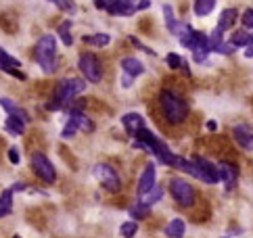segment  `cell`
Segmentation results:
<instances>
[{
    "label": "cell",
    "instance_id": "obj_5",
    "mask_svg": "<svg viewBox=\"0 0 253 238\" xmlns=\"http://www.w3.org/2000/svg\"><path fill=\"white\" fill-rule=\"evenodd\" d=\"M78 65L90 84H98V81L103 79V65H101V61H98V57H94L92 52H84L82 57H80Z\"/></svg>",
    "mask_w": 253,
    "mask_h": 238
},
{
    "label": "cell",
    "instance_id": "obj_43",
    "mask_svg": "<svg viewBox=\"0 0 253 238\" xmlns=\"http://www.w3.org/2000/svg\"><path fill=\"white\" fill-rule=\"evenodd\" d=\"M215 127H218L215 121H207V130H215Z\"/></svg>",
    "mask_w": 253,
    "mask_h": 238
},
{
    "label": "cell",
    "instance_id": "obj_27",
    "mask_svg": "<svg viewBox=\"0 0 253 238\" xmlns=\"http://www.w3.org/2000/svg\"><path fill=\"white\" fill-rule=\"evenodd\" d=\"M84 42L86 44H92V46L103 48L111 42V36L109 34H94V36H84Z\"/></svg>",
    "mask_w": 253,
    "mask_h": 238
},
{
    "label": "cell",
    "instance_id": "obj_32",
    "mask_svg": "<svg viewBox=\"0 0 253 238\" xmlns=\"http://www.w3.org/2000/svg\"><path fill=\"white\" fill-rule=\"evenodd\" d=\"M136 232H138L136 222H126V224H122V228H120V236H122V238H132Z\"/></svg>",
    "mask_w": 253,
    "mask_h": 238
},
{
    "label": "cell",
    "instance_id": "obj_8",
    "mask_svg": "<svg viewBox=\"0 0 253 238\" xmlns=\"http://www.w3.org/2000/svg\"><path fill=\"white\" fill-rule=\"evenodd\" d=\"M32 169L40 180H44L46 184H52L57 180V169L48 161V157L44 153H34L32 155Z\"/></svg>",
    "mask_w": 253,
    "mask_h": 238
},
{
    "label": "cell",
    "instance_id": "obj_11",
    "mask_svg": "<svg viewBox=\"0 0 253 238\" xmlns=\"http://www.w3.org/2000/svg\"><path fill=\"white\" fill-rule=\"evenodd\" d=\"M155 178H157L155 163H147L142 173H140V180H138V197H144L153 186H155Z\"/></svg>",
    "mask_w": 253,
    "mask_h": 238
},
{
    "label": "cell",
    "instance_id": "obj_15",
    "mask_svg": "<svg viewBox=\"0 0 253 238\" xmlns=\"http://www.w3.org/2000/svg\"><path fill=\"white\" fill-rule=\"evenodd\" d=\"M232 136H234V140L239 142L241 149L253 151V132H251V127H247V125H237V127L232 130Z\"/></svg>",
    "mask_w": 253,
    "mask_h": 238
},
{
    "label": "cell",
    "instance_id": "obj_4",
    "mask_svg": "<svg viewBox=\"0 0 253 238\" xmlns=\"http://www.w3.org/2000/svg\"><path fill=\"white\" fill-rule=\"evenodd\" d=\"M159 100H161V111H164L169 123H182L188 117V103L182 96L169 92V90H164L159 94Z\"/></svg>",
    "mask_w": 253,
    "mask_h": 238
},
{
    "label": "cell",
    "instance_id": "obj_3",
    "mask_svg": "<svg viewBox=\"0 0 253 238\" xmlns=\"http://www.w3.org/2000/svg\"><path fill=\"white\" fill-rule=\"evenodd\" d=\"M34 59H36V63H38L44 73H52L57 69L59 57H57V40H55V36L44 34L42 38L36 42Z\"/></svg>",
    "mask_w": 253,
    "mask_h": 238
},
{
    "label": "cell",
    "instance_id": "obj_22",
    "mask_svg": "<svg viewBox=\"0 0 253 238\" xmlns=\"http://www.w3.org/2000/svg\"><path fill=\"white\" fill-rule=\"evenodd\" d=\"M178 40L182 46L186 48H191V44H193V38H195V30L188 23H178Z\"/></svg>",
    "mask_w": 253,
    "mask_h": 238
},
{
    "label": "cell",
    "instance_id": "obj_40",
    "mask_svg": "<svg viewBox=\"0 0 253 238\" xmlns=\"http://www.w3.org/2000/svg\"><path fill=\"white\" fill-rule=\"evenodd\" d=\"M245 57L247 59H251L253 57V36H251V40H249V44L245 46Z\"/></svg>",
    "mask_w": 253,
    "mask_h": 238
},
{
    "label": "cell",
    "instance_id": "obj_20",
    "mask_svg": "<svg viewBox=\"0 0 253 238\" xmlns=\"http://www.w3.org/2000/svg\"><path fill=\"white\" fill-rule=\"evenodd\" d=\"M184 232H186V224H184V219H180V217H174L166 226V236L168 238H182Z\"/></svg>",
    "mask_w": 253,
    "mask_h": 238
},
{
    "label": "cell",
    "instance_id": "obj_10",
    "mask_svg": "<svg viewBox=\"0 0 253 238\" xmlns=\"http://www.w3.org/2000/svg\"><path fill=\"white\" fill-rule=\"evenodd\" d=\"M195 163L199 167V180L207 182V184H215V182H220V169H218V165H213L211 161H207L203 157H197Z\"/></svg>",
    "mask_w": 253,
    "mask_h": 238
},
{
    "label": "cell",
    "instance_id": "obj_35",
    "mask_svg": "<svg viewBox=\"0 0 253 238\" xmlns=\"http://www.w3.org/2000/svg\"><path fill=\"white\" fill-rule=\"evenodd\" d=\"M74 136H78V130H76V125L74 123H65V127H63V132H61V138H65V140H71Z\"/></svg>",
    "mask_w": 253,
    "mask_h": 238
},
{
    "label": "cell",
    "instance_id": "obj_9",
    "mask_svg": "<svg viewBox=\"0 0 253 238\" xmlns=\"http://www.w3.org/2000/svg\"><path fill=\"white\" fill-rule=\"evenodd\" d=\"M191 50H193V59H195V63H205L207 54L211 52V48H210V38H207L203 32H195V38H193V44H191Z\"/></svg>",
    "mask_w": 253,
    "mask_h": 238
},
{
    "label": "cell",
    "instance_id": "obj_36",
    "mask_svg": "<svg viewBox=\"0 0 253 238\" xmlns=\"http://www.w3.org/2000/svg\"><path fill=\"white\" fill-rule=\"evenodd\" d=\"M168 65H169L171 69H178V67H182V65H184V61L180 59V54L169 52V54H168Z\"/></svg>",
    "mask_w": 253,
    "mask_h": 238
},
{
    "label": "cell",
    "instance_id": "obj_42",
    "mask_svg": "<svg viewBox=\"0 0 253 238\" xmlns=\"http://www.w3.org/2000/svg\"><path fill=\"white\" fill-rule=\"evenodd\" d=\"M149 6H151V0H138V11H144Z\"/></svg>",
    "mask_w": 253,
    "mask_h": 238
},
{
    "label": "cell",
    "instance_id": "obj_16",
    "mask_svg": "<svg viewBox=\"0 0 253 238\" xmlns=\"http://www.w3.org/2000/svg\"><path fill=\"white\" fill-rule=\"evenodd\" d=\"M122 123H124V127H126V132L128 134H132V136H136L142 127H144V119H142V115H138V113H126L124 117H122Z\"/></svg>",
    "mask_w": 253,
    "mask_h": 238
},
{
    "label": "cell",
    "instance_id": "obj_44",
    "mask_svg": "<svg viewBox=\"0 0 253 238\" xmlns=\"http://www.w3.org/2000/svg\"><path fill=\"white\" fill-rule=\"evenodd\" d=\"M13 238H21V236H13Z\"/></svg>",
    "mask_w": 253,
    "mask_h": 238
},
{
    "label": "cell",
    "instance_id": "obj_29",
    "mask_svg": "<svg viewBox=\"0 0 253 238\" xmlns=\"http://www.w3.org/2000/svg\"><path fill=\"white\" fill-rule=\"evenodd\" d=\"M164 17H166V27L169 30V34H178V23H176V17H174V11H171V6L166 4L164 6Z\"/></svg>",
    "mask_w": 253,
    "mask_h": 238
},
{
    "label": "cell",
    "instance_id": "obj_45",
    "mask_svg": "<svg viewBox=\"0 0 253 238\" xmlns=\"http://www.w3.org/2000/svg\"><path fill=\"white\" fill-rule=\"evenodd\" d=\"M222 238H226V236H222Z\"/></svg>",
    "mask_w": 253,
    "mask_h": 238
},
{
    "label": "cell",
    "instance_id": "obj_2",
    "mask_svg": "<svg viewBox=\"0 0 253 238\" xmlns=\"http://www.w3.org/2000/svg\"><path fill=\"white\" fill-rule=\"evenodd\" d=\"M134 138L138 140L136 146H140V149L153 153L161 163H164V165H176V159L178 157H174V153L168 149V144L164 140H159L155 134L147 130V127H142V130L136 136H134Z\"/></svg>",
    "mask_w": 253,
    "mask_h": 238
},
{
    "label": "cell",
    "instance_id": "obj_41",
    "mask_svg": "<svg viewBox=\"0 0 253 238\" xmlns=\"http://www.w3.org/2000/svg\"><path fill=\"white\" fill-rule=\"evenodd\" d=\"M122 86H124V88H130V86H132V76H128V73H124V78H122Z\"/></svg>",
    "mask_w": 253,
    "mask_h": 238
},
{
    "label": "cell",
    "instance_id": "obj_31",
    "mask_svg": "<svg viewBox=\"0 0 253 238\" xmlns=\"http://www.w3.org/2000/svg\"><path fill=\"white\" fill-rule=\"evenodd\" d=\"M222 34H224V32H220L218 27H215V30L211 32V36H207V38H210V48H211V52H218V50H220V46L224 44Z\"/></svg>",
    "mask_w": 253,
    "mask_h": 238
},
{
    "label": "cell",
    "instance_id": "obj_38",
    "mask_svg": "<svg viewBox=\"0 0 253 238\" xmlns=\"http://www.w3.org/2000/svg\"><path fill=\"white\" fill-rule=\"evenodd\" d=\"M234 48H237L234 44H226V42H224L218 52H220V54H232V52H234Z\"/></svg>",
    "mask_w": 253,
    "mask_h": 238
},
{
    "label": "cell",
    "instance_id": "obj_28",
    "mask_svg": "<svg viewBox=\"0 0 253 238\" xmlns=\"http://www.w3.org/2000/svg\"><path fill=\"white\" fill-rule=\"evenodd\" d=\"M232 42L230 44H234L237 48H245L247 44H249V40H251V34L247 32V30H239V32H234L232 34V38H230Z\"/></svg>",
    "mask_w": 253,
    "mask_h": 238
},
{
    "label": "cell",
    "instance_id": "obj_23",
    "mask_svg": "<svg viewBox=\"0 0 253 238\" xmlns=\"http://www.w3.org/2000/svg\"><path fill=\"white\" fill-rule=\"evenodd\" d=\"M13 188H8L2 190V195H0V217H6L13 211Z\"/></svg>",
    "mask_w": 253,
    "mask_h": 238
},
{
    "label": "cell",
    "instance_id": "obj_1",
    "mask_svg": "<svg viewBox=\"0 0 253 238\" xmlns=\"http://www.w3.org/2000/svg\"><path fill=\"white\" fill-rule=\"evenodd\" d=\"M86 90V81L78 79V78H67L61 79L57 88H55V96L50 98L48 109L50 111H57V109H67L69 103H74L78 94H82Z\"/></svg>",
    "mask_w": 253,
    "mask_h": 238
},
{
    "label": "cell",
    "instance_id": "obj_39",
    "mask_svg": "<svg viewBox=\"0 0 253 238\" xmlns=\"http://www.w3.org/2000/svg\"><path fill=\"white\" fill-rule=\"evenodd\" d=\"M8 161L17 165V163H19V151H17V149H11V151H8Z\"/></svg>",
    "mask_w": 253,
    "mask_h": 238
},
{
    "label": "cell",
    "instance_id": "obj_7",
    "mask_svg": "<svg viewBox=\"0 0 253 238\" xmlns=\"http://www.w3.org/2000/svg\"><path fill=\"white\" fill-rule=\"evenodd\" d=\"M94 178L98 180V184L109 192H120L122 188V180L117 176V171L111 165H107V163H98L94 167Z\"/></svg>",
    "mask_w": 253,
    "mask_h": 238
},
{
    "label": "cell",
    "instance_id": "obj_37",
    "mask_svg": "<svg viewBox=\"0 0 253 238\" xmlns=\"http://www.w3.org/2000/svg\"><path fill=\"white\" fill-rule=\"evenodd\" d=\"M243 25H245V30H253V8H247L245 13H243Z\"/></svg>",
    "mask_w": 253,
    "mask_h": 238
},
{
    "label": "cell",
    "instance_id": "obj_21",
    "mask_svg": "<svg viewBox=\"0 0 253 238\" xmlns=\"http://www.w3.org/2000/svg\"><path fill=\"white\" fill-rule=\"evenodd\" d=\"M237 17H239L237 8H226V11H222L220 19H218V30L220 32H228L230 27L234 25V21H237Z\"/></svg>",
    "mask_w": 253,
    "mask_h": 238
},
{
    "label": "cell",
    "instance_id": "obj_14",
    "mask_svg": "<svg viewBox=\"0 0 253 238\" xmlns=\"http://www.w3.org/2000/svg\"><path fill=\"white\" fill-rule=\"evenodd\" d=\"M220 169V180L226 184V190H232L234 186H237V178H239V169L234 163H228V161H224L218 165Z\"/></svg>",
    "mask_w": 253,
    "mask_h": 238
},
{
    "label": "cell",
    "instance_id": "obj_18",
    "mask_svg": "<svg viewBox=\"0 0 253 238\" xmlns=\"http://www.w3.org/2000/svg\"><path fill=\"white\" fill-rule=\"evenodd\" d=\"M136 8H138V0H120V2H115L107 13H111V15H132Z\"/></svg>",
    "mask_w": 253,
    "mask_h": 238
},
{
    "label": "cell",
    "instance_id": "obj_19",
    "mask_svg": "<svg viewBox=\"0 0 253 238\" xmlns=\"http://www.w3.org/2000/svg\"><path fill=\"white\" fill-rule=\"evenodd\" d=\"M122 69H124V73H128V76H132V78L142 76V73H144V65L138 59H134V57L122 59Z\"/></svg>",
    "mask_w": 253,
    "mask_h": 238
},
{
    "label": "cell",
    "instance_id": "obj_13",
    "mask_svg": "<svg viewBox=\"0 0 253 238\" xmlns=\"http://www.w3.org/2000/svg\"><path fill=\"white\" fill-rule=\"evenodd\" d=\"M67 121H69V123H74L78 132H84V134H92V132H94L92 119L86 117L82 111H80V109H74V111L69 113V119H67Z\"/></svg>",
    "mask_w": 253,
    "mask_h": 238
},
{
    "label": "cell",
    "instance_id": "obj_6",
    "mask_svg": "<svg viewBox=\"0 0 253 238\" xmlns=\"http://www.w3.org/2000/svg\"><path fill=\"white\" fill-rule=\"evenodd\" d=\"M169 192H171V197H174V200L178 205H182V207L195 205V188L188 184L186 180L174 178L169 182Z\"/></svg>",
    "mask_w": 253,
    "mask_h": 238
},
{
    "label": "cell",
    "instance_id": "obj_26",
    "mask_svg": "<svg viewBox=\"0 0 253 238\" xmlns=\"http://www.w3.org/2000/svg\"><path fill=\"white\" fill-rule=\"evenodd\" d=\"M4 127H6V132H11L13 136H21V134H23V127H25V121H21L19 117L8 115V117H6Z\"/></svg>",
    "mask_w": 253,
    "mask_h": 238
},
{
    "label": "cell",
    "instance_id": "obj_12",
    "mask_svg": "<svg viewBox=\"0 0 253 238\" xmlns=\"http://www.w3.org/2000/svg\"><path fill=\"white\" fill-rule=\"evenodd\" d=\"M19 67H21V61L19 59L11 57V54H8L4 48H0V69H2L4 73H11V76L19 78V79H25V76L19 71Z\"/></svg>",
    "mask_w": 253,
    "mask_h": 238
},
{
    "label": "cell",
    "instance_id": "obj_34",
    "mask_svg": "<svg viewBox=\"0 0 253 238\" xmlns=\"http://www.w3.org/2000/svg\"><path fill=\"white\" fill-rule=\"evenodd\" d=\"M48 2H52L55 6H59L61 11H65V13H74V11H76L74 0H48Z\"/></svg>",
    "mask_w": 253,
    "mask_h": 238
},
{
    "label": "cell",
    "instance_id": "obj_25",
    "mask_svg": "<svg viewBox=\"0 0 253 238\" xmlns=\"http://www.w3.org/2000/svg\"><path fill=\"white\" fill-rule=\"evenodd\" d=\"M213 8H215V0H195V4H193V11L199 17L210 15Z\"/></svg>",
    "mask_w": 253,
    "mask_h": 238
},
{
    "label": "cell",
    "instance_id": "obj_24",
    "mask_svg": "<svg viewBox=\"0 0 253 238\" xmlns=\"http://www.w3.org/2000/svg\"><path fill=\"white\" fill-rule=\"evenodd\" d=\"M164 195H166V190H164V186H153L147 195L144 197H140V200L144 205H149V207H153L155 203H159L161 198H164Z\"/></svg>",
    "mask_w": 253,
    "mask_h": 238
},
{
    "label": "cell",
    "instance_id": "obj_17",
    "mask_svg": "<svg viewBox=\"0 0 253 238\" xmlns=\"http://www.w3.org/2000/svg\"><path fill=\"white\" fill-rule=\"evenodd\" d=\"M0 107H2V109H4V111H6L8 115H13V117H19L21 121H25V123L30 121V115H28V111H23L21 107H17V105L13 103V100H11V98L2 96V98H0Z\"/></svg>",
    "mask_w": 253,
    "mask_h": 238
},
{
    "label": "cell",
    "instance_id": "obj_33",
    "mask_svg": "<svg viewBox=\"0 0 253 238\" xmlns=\"http://www.w3.org/2000/svg\"><path fill=\"white\" fill-rule=\"evenodd\" d=\"M149 205H144L142 203V200H140V203H136V205H134V207H130V215L134 217V219H140V217H144V215H147L149 213Z\"/></svg>",
    "mask_w": 253,
    "mask_h": 238
},
{
    "label": "cell",
    "instance_id": "obj_30",
    "mask_svg": "<svg viewBox=\"0 0 253 238\" xmlns=\"http://www.w3.org/2000/svg\"><path fill=\"white\" fill-rule=\"evenodd\" d=\"M71 21H63L61 25H59V36H61V40H63V44L65 46H71L74 44V38H71Z\"/></svg>",
    "mask_w": 253,
    "mask_h": 238
}]
</instances>
